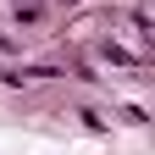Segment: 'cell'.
Returning <instances> with one entry per match:
<instances>
[{"label":"cell","mask_w":155,"mask_h":155,"mask_svg":"<svg viewBox=\"0 0 155 155\" xmlns=\"http://www.w3.org/2000/svg\"><path fill=\"white\" fill-rule=\"evenodd\" d=\"M45 17V0H17V22H39Z\"/></svg>","instance_id":"obj_1"}]
</instances>
